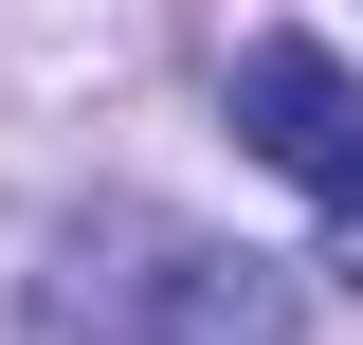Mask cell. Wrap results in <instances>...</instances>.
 <instances>
[{
	"label": "cell",
	"instance_id": "cell-1",
	"mask_svg": "<svg viewBox=\"0 0 363 345\" xmlns=\"http://www.w3.org/2000/svg\"><path fill=\"white\" fill-rule=\"evenodd\" d=\"M236 128H255V164H291L327 200V255L363 273V73L327 37H255L236 55Z\"/></svg>",
	"mask_w": 363,
	"mask_h": 345
},
{
	"label": "cell",
	"instance_id": "cell-2",
	"mask_svg": "<svg viewBox=\"0 0 363 345\" xmlns=\"http://www.w3.org/2000/svg\"><path fill=\"white\" fill-rule=\"evenodd\" d=\"M109 345H291V273L272 255H200V236H145V309Z\"/></svg>",
	"mask_w": 363,
	"mask_h": 345
}]
</instances>
